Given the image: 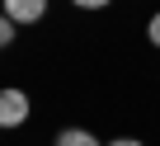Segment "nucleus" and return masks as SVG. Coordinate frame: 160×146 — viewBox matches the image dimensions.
I'll return each mask as SVG.
<instances>
[{
  "label": "nucleus",
  "mask_w": 160,
  "mask_h": 146,
  "mask_svg": "<svg viewBox=\"0 0 160 146\" xmlns=\"http://www.w3.org/2000/svg\"><path fill=\"white\" fill-rule=\"evenodd\" d=\"M57 146H99V137L85 132V127H61L57 132Z\"/></svg>",
  "instance_id": "7ed1b4c3"
},
{
  "label": "nucleus",
  "mask_w": 160,
  "mask_h": 146,
  "mask_svg": "<svg viewBox=\"0 0 160 146\" xmlns=\"http://www.w3.org/2000/svg\"><path fill=\"white\" fill-rule=\"evenodd\" d=\"M0 14H10L14 24H38L47 14V0H0Z\"/></svg>",
  "instance_id": "f03ea898"
},
{
  "label": "nucleus",
  "mask_w": 160,
  "mask_h": 146,
  "mask_svg": "<svg viewBox=\"0 0 160 146\" xmlns=\"http://www.w3.org/2000/svg\"><path fill=\"white\" fill-rule=\"evenodd\" d=\"M71 5H75V10H108L113 0H71Z\"/></svg>",
  "instance_id": "423d86ee"
},
{
  "label": "nucleus",
  "mask_w": 160,
  "mask_h": 146,
  "mask_svg": "<svg viewBox=\"0 0 160 146\" xmlns=\"http://www.w3.org/2000/svg\"><path fill=\"white\" fill-rule=\"evenodd\" d=\"M146 38H151V47H160V10L151 14V24H146Z\"/></svg>",
  "instance_id": "39448f33"
},
{
  "label": "nucleus",
  "mask_w": 160,
  "mask_h": 146,
  "mask_svg": "<svg viewBox=\"0 0 160 146\" xmlns=\"http://www.w3.org/2000/svg\"><path fill=\"white\" fill-rule=\"evenodd\" d=\"M14 28H19V24H14L10 14H0V47H10V43H14Z\"/></svg>",
  "instance_id": "20e7f679"
},
{
  "label": "nucleus",
  "mask_w": 160,
  "mask_h": 146,
  "mask_svg": "<svg viewBox=\"0 0 160 146\" xmlns=\"http://www.w3.org/2000/svg\"><path fill=\"white\" fill-rule=\"evenodd\" d=\"M108 146H146V141H137V137H118V141H108Z\"/></svg>",
  "instance_id": "0eeeda50"
},
{
  "label": "nucleus",
  "mask_w": 160,
  "mask_h": 146,
  "mask_svg": "<svg viewBox=\"0 0 160 146\" xmlns=\"http://www.w3.org/2000/svg\"><path fill=\"white\" fill-rule=\"evenodd\" d=\"M28 108H33V104H28L24 90H14V85L0 90V127H5V132H10V127H24V123H28Z\"/></svg>",
  "instance_id": "f257e3e1"
}]
</instances>
